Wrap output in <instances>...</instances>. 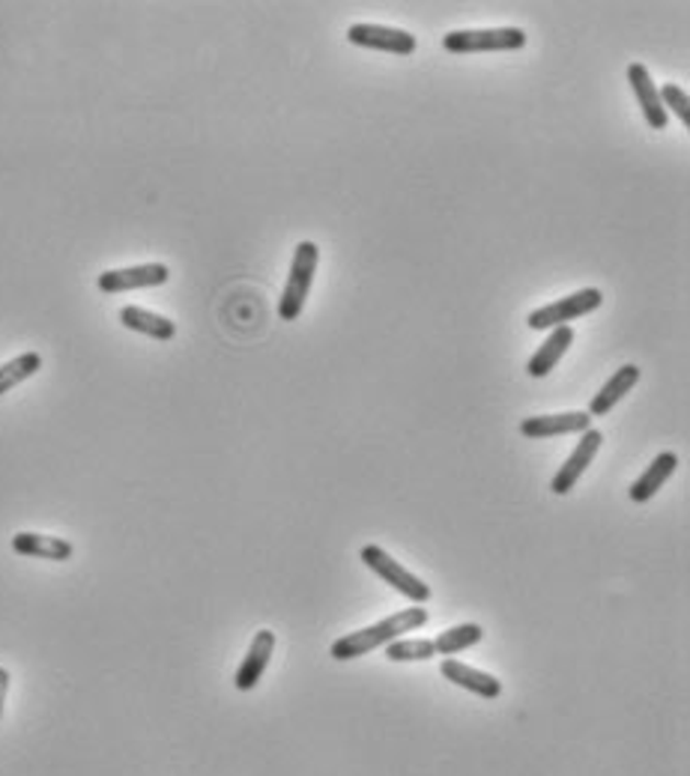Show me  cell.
<instances>
[{"label":"cell","instance_id":"cell-18","mask_svg":"<svg viewBox=\"0 0 690 776\" xmlns=\"http://www.w3.org/2000/svg\"><path fill=\"white\" fill-rule=\"evenodd\" d=\"M482 639H485L482 625L466 621V625H454L449 627V630H442L440 637L433 639V648H437V654H442V658H452V654H461L466 648L478 646Z\"/></svg>","mask_w":690,"mask_h":776},{"label":"cell","instance_id":"cell-10","mask_svg":"<svg viewBox=\"0 0 690 776\" xmlns=\"http://www.w3.org/2000/svg\"><path fill=\"white\" fill-rule=\"evenodd\" d=\"M592 427L589 412H559V415H532L520 421V433L527 440H553L568 433H586Z\"/></svg>","mask_w":690,"mask_h":776},{"label":"cell","instance_id":"cell-4","mask_svg":"<svg viewBox=\"0 0 690 776\" xmlns=\"http://www.w3.org/2000/svg\"><path fill=\"white\" fill-rule=\"evenodd\" d=\"M362 561H365L371 571L377 573L380 580L388 582L395 592H400L407 601H412L416 606H425L428 601H431V585L425 580H419L416 573L407 571L400 561H395L392 556H388L383 547H377V544H367V547H362Z\"/></svg>","mask_w":690,"mask_h":776},{"label":"cell","instance_id":"cell-13","mask_svg":"<svg viewBox=\"0 0 690 776\" xmlns=\"http://www.w3.org/2000/svg\"><path fill=\"white\" fill-rule=\"evenodd\" d=\"M12 552L27 556V559L45 561H69L76 556V547L57 535H39V532H15L12 535Z\"/></svg>","mask_w":690,"mask_h":776},{"label":"cell","instance_id":"cell-11","mask_svg":"<svg viewBox=\"0 0 690 776\" xmlns=\"http://www.w3.org/2000/svg\"><path fill=\"white\" fill-rule=\"evenodd\" d=\"M627 81H631L636 105H640V111H643V117H646L648 126H652V129H667L669 114L664 111V105H660L658 84L652 81V72H648L643 64H631L627 66Z\"/></svg>","mask_w":690,"mask_h":776},{"label":"cell","instance_id":"cell-9","mask_svg":"<svg viewBox=\"0 0 690 776\" xmlns=\"http://www.w3.org/2000/svg\"><path fill=\"white\" fill-rule=\"evenodd\" d=\"M272 654H275V634H272V630H258L254 639H251L249 651H246V658H242V663H239L237 675H234L237 691L249 693L258 687L260 678H263V672L270 669Z\"/></svg>","mask_w":690,"mask_h":776},{"label":"cell","instance_id":"cell-1","mask_svg":"<svg viewBox=\"0 0 690 776\" xmlns=\"http://www.w3.org/2000/svg\"><path fill=\"white\" fill-rule=\"evenodd\" d=\"M428 625V609L425 606H410V609H398L395 615H388L383 621L371 627H362V630H353L347 637L335 639L332 648H329V658L335 660H357L365 658L367 651H374L380 646H388L395 642L400 634H412V630H421Z\"/></svg>","mask_w":690,"mask_h":776},{"label":"cell","instance_id":"cell-3","mask_svg":"<svg viewBox=\"0 0 690 776\" xmlns=\"http://www.w3.org/2000/svg\"><path fill=\"white\" fill-rule=\"evenodd\" d=\"M527 33L520 27H487V31H452L442 36L449 55H487V52H520Z\"/></svg>","mask_w":690,"mask_h":776},{"label":"cell","instance_id":"cell-19","mask_svg":"<svg viewBox=\"0 0 690 776\" xmlns=\"http://www.w3.org/2000/svg\"><path fill=\"white\" fill-rule=\"evenodd\" d=\"M39 367H43V356H39L36 350H27L22 356L3 362V365H0V398H3L7 391H12L15 386H22L24 379H31Z\"/></svg>","mask_w":690,"mask_h":776},{"label":"cell","instance_id":"cell-20","mask_svg":"<svg viewBox=\"0 0 690 776\" xmlns=\"http://www.w3.org/2000/svg\"><path fill=\"white\" fill-rule=\"evenodd\" d=\"M386 658L392 663H412V660L437 658L433 639H395L386 646Z\"/></svg>","mask_w":690,"mask_h":776},{"label":"cell","instance_id":"cell-21","mask_svg":"<svg viewBox=\"0 0 690 776\" xmlns=\"http://www.w3.org/2000/svg\"><path fill=\"white\" fill-rule=\"evenodd\" d=\"M658 96H660V105H664V111H672L676 117L681 119V126L685 129H690V99H688V93L681 90L679 84H664L658 90Z\"/></svg>","mask_w":690,"mask_h":776},{"label":"cell","instance_id":"cell-15","mask_svg":"<svg viewBox=\"0 0 690 776\" xmlns=\"http://www.w3.org/2000/svg\"><path fill=\"white\" fill-rule=\"evenodd\" d=\"M574 344V329L572 326H559V329H553L551 334H547V341L532 353V358L527 362V374L529 377H547L553 367L559 365L562 356L568 353V346Z\"/></svg>","mask_w":690,"mask_h":776},{"label":"cell","instance_id":"cell-7","mask_svg":"<svg viewBox=\"0 0 690 776\" xmlns=\"http://www.w3.org/2000/svg\"><path fill=\"white\" fill-rule=\"evenodd\" d=\"M601 445H604V433L595 431V427H589V431L582 433L580 443H577V448H574L572 454H568V460L559 466V472L553 475L551 481V490L556 493V497H568L574 487H577V481L582 478V472L592 466L595 454L601 452Z\"/></svg>","mask_w":690,"mask_h":776},{"label":"cell","instance_id":"cell-8","mask_svg":"<svg viewBox=\"0 0 690 776\" xmlns=\"http://www.w3.org/2000/svg\"><path fill=\"white\" fill-rule=\"evenodd\" d=\"M171 278V270L165 263H140L126 270H109L97 278V287L102 293H129L144 287H162Z\"/></svg>","mask_w":690,"mask_h":776},{"label":"cell","instance_id":"cell-14","mask_svg":"<svg viewBox=\"0 0 690 776\" xmlns=\"http://www.w3.org/2000/svg\"><path fill=\"white\" fill-rule=\"evenodd\" d=\"M676 469H679V454L676 452H660L652 464H648V469L640 478H636L634 484H631V490H627V497H631V502H636V505H643V502H648V499H655V493H658L660 487L667 484L669 478L676 475Z\"/></svg>","mask_w":690,"mask_h":776},{"label":"cell","instance_id":"cell-5","mask_svg":"<svg viewBox=\"0 0 690 776\" xmlns=\"http://www.w3.org/2000/svg\"><path fill=\"white\" fill-rule=\"evenodd\" d=\"M604 305V293L598 287H582V290L565 296L559 303L544 305V308H535V311L527 317L529 329H559V326H568L572 320H580L586 313L598 311Z\"/></svg>","mask_w":690,"mask_h":776},{"label":"cell","instance_id":"cell-17","mask_svg":"<svg viewBox=\"0 0 690 776\" xmlns=\"http://www.w3.org/2000/svg\"><path fill=\"white\" fill-rule=\"evenodd\" d=\"M636 383H640V367L636 365L619 367L613 377L607 379L604 386H601V391H598V395L589 400V415H592V419L610 415V410H613L619 400L625 398L627 391H631Z\"/></svg>","mask_w":690,"mask_h":776},{"label":"cell","instance_id":"cell-16","mask_svg":"<svg viewBox=\"0 0 690 776\" xmlns=\"http://www.w3.org/2000/svg\"><path fill=\"white\" fill-rule=\"evenodd\" d=\"M120 323L126 326L129 332L147 334L152 341H173V338H177V323H173V320H168L162 313L147 311V308H140V305L120 308Z\"/></svg>","mask_w":690,"mask_h":776},{"label":"cell","instance_id":"cell-22","mask_svg":"<svg viewBox=\"0 0 690 776\" xmlns=\"http://www.w3.org/2000/svg\"><path fill=\"white\" fill-rule=\"evenodd\" d=\"M10 672L0 666V720H3V705H7V696H10Z\"/></svg>","mask_w":690,"mask_h":776},{"label":"cell","instance_id":"cell-12","mask_svg":"<svg viewBox=\"0 0 690 776\" xmlns=\"http://www.w3.org/2000/svg\"><path fill=\"white\" fill-rule=\"evenodd\" d=\"M440 675L445 681H452L454 687H464V691L475 693V696H482V699H499V693H502V681H499L497 675L466 666V663L454 658L442 660Z\"/></svg>","mask_w":690,"mask_h":776},{"label":"cell","instance_id":"cell-2","mask_svg":"<svg viewBox=\"0 0 690 776\" xmlns=\"http://www.w3.org/2000/svg\"><path fill=\"white\" fill-rule=\"evenodd\" d=\"M317 263H320V249H317V242H312V239L299 242L296 251H293L287 284H284V293H281L279 299V317L284 320V323L299 320V313H303L305 308V299H308V293H312Z\"/></svg>","mask_w":690,"mask_h":776},{"label":"cell","instance_id":"cell-6","mask_svg":"<svg viewBox=\"0 0 690 776\" xmlns=\"http://www.w3.org/2000/svg\"><path fill=\"white\" fill-rule=\"evenodd\" d=\"M347 39L359 48H371V52H386V55L410 57L416 55V36L410 31L400 27H386V24H353L347 31Z\"/></svg>","mask_w":690,"mask_h":776}]
</instances>
